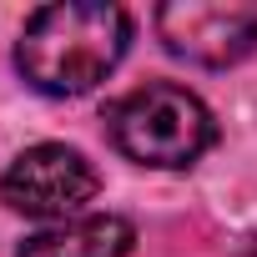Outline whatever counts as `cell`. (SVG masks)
I'll return each mask as SVG.
<instances>
[{
    "label": "cell",
    "instance_id": "obj_6",
    "mask_svg": "<svg viewBox=\"0 0 257 257\" xmlns=\"http://www.w3.org/2000/svg\"><path fill=\"white\" fill-rule=\"evenodd\" d=\"M247 257H257V247H252V252H247Z\"/></svg>",
    "mask_w": 257,
    "mask_h": 257
},
{
    "label": "cell",
    "instance_id": "obj_2",
    "mask_svg": "<svg viewBox=\"0 0 257 257\" xmlns=\"http://www.w3.org/2000/svg\"><path fill=\"white\" fill-rule=\"evenodd\" d=\"M111 142L142 162V167H192L212 137H217V126H212V111L187 91V86H172V81H152L132 96H121L111 111Z\"/></svg>",
    "mask_w": 257,
    "mask_h": 257
},
{
    "label": "cell",
    "instance_id": "obj_3",
    "mask_svg": "<svg viewBox=\"0 0 257 257\" xmlns=\"http://www.w3.org/2000/svg\"><path fill=\"white\" fill-rule=\"evenodd\" d=\"M101 177L96 167L76 152V147H61V142H46V147H31L11 162V172L0 177V197H6L16 212L26 217H76L91 197H96Z\"/></svg>",
    "mask_w": 257,
    "mask_h": 257
},
{
    "label": "cell",
    "instance_id": "obj_5",
    "mask_svg": "<svg viewBox=\"0 0 257 257\" xmlns=\"http://www.w3.org/2000/svg\"><path fill=\"white\" fill-rule=\"evenodd\" d=\"M132 222L126 217H76V222H61L51 232H36L26 237L21 257H126L132 252Z\"/></svg>",
    "mask_w": 257,
    "mask_h": 257
},
{
    "label": "cell",
    "instance_id": "obj_1",
    "mask_svg": "<svg viewBox=\"0 0 257 257\" xmlns=\"http://www.w3.org/2000/svg\"><path fill=\"white\" fill-rule=\"evenodd\" d=\"M132 21L121 6H46L16 41V66L41 96H86L126 56Z\"/></svg>",
    "mask_w": 257,
    "mask_h": 257
},
{
    "label": "cell",
    "instance_id": "obj_4",
    "mask_svg": "<svg viewBox=\"0 0 257 257\" xmlns=\"http://www.w3.org/2000/svg\"><path fill=\"white\" fill-rule=\"evenodd\" d=\"M157 31L172 56L197 66H237L257 46V6L247 0H177L157 11Z\"/></svg>",
    "mask_w": 257,
    "mask_h": 257
}]
</instances>
